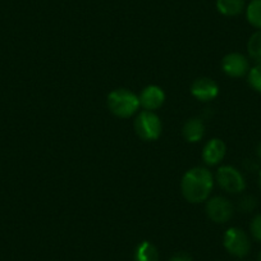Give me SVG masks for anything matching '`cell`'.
<instances>
[{"label": "cell", "instance_id": "cell-15", "mask_svg": "<svg viewBox=\"0 0 261 261\" xmlns=\"http://www.w3.org/2000/svg\"><path fill=\"white\" fill-rule=\"evenodd\" d=\"M247 51L256 64H261V30H257L255 34L251 35L247 42Z\"/></svg>", "mask_w": 261, "mask_h": 261}, {"label": "cell", "instance_id": "cell-1", "mask_svg": "<svg viewBox=\"0 0 261 261\" xmlns=\"http://www.w3.org/2000/svg\"><path fill=\"white\" fill-rule=\"evenodd\" d=\"M214 186L212 172L204 167H195L183 175L180 188L182 195L191 204H200L209 199Z\"/></svg>", "mask_w": 261, "mask_h": 261}, {"label": "cell", "instance_id": "cell-7", "mask_svg": "<svg viewBox=\"0 0 261 261\" xmlns=\"http://www.w3.org/2000/svg\"><path fill=\"white\" fill-rule=\"evenodd\" d=\"M222 69L232 79H241L247 76L250 71V62L247 57L241 53H229L222 60Z\"/></svg>", "mask_w": 261, "mask_h": 261}, {"label": "cell", "instance_id": "cell-24", "mask_svg": "<svg viewBox=\"0 0 261 261\" xmlns=\"http://www.w3.org/2000/svg\"><path fill=\"white\" fill-rule=\"evenodd\" d=\"M250 2H251V0H250Z\"/></svg>", "mask_w": 261, "mask_h": 261}, {"label": "cell", "instance_id": "cell-12", "mask_svg": "<svg viewBox=\"0 0 261 261\" xmlns=\"http://www.w3.org/2000/svg\"><path fill=\"white\" fill-rule=\"evenodd\" d=\"M217 9L222 16L237 17L246 9V0H217Z\"/></svg>", "mask_w": 261, "mask_h": 261}, {"label": "cell", "instance_id": "cell-8", "mask_svg": "<svg viewBox=\"0 0 261 261\" xmlns=\"http://www.w3.org/2000/svg\"><path fill=\"white\" fill-rule=\"evenodd\" d=\"M191 94L200 101H212L219 94V86L214 80L200 77L193 81L191 86Z\"/></svg>", "mask_w": 261, "mask_h": 261}, {"label": "cell", "instance_id": "cell-5", "mask_svg": "<svg viewBox=\"0 0 261 261\" xmlns=\"http://www.w3.org/2000/svg\"><path fill=\"white\" fill-rule=\"evenodd\" d=\"M217 182L222 190L228 193H241L246 188V180L242 173L232 165H223L217 172Z\"/></svg>", "mask_w": 261, "mask_h": 261}, {"label": "cell", "instance_id": "cell-3", "mask_svg": "<svg viewBox=\"0 0 261 261\" xmlns=\"http://www.w3.org/2000/svg\"><path fill=\"white\" fill-rule=\"evenodd\" d=\"M162 120L150 110H144L135 120V130L144 141H155L162 135Z\"/></svg>", "mask_w": 261, "mask_h": 261}, {"label": "cell", "instance_id": "cell-6", "mask_svg": "<svg viewBox=\"0 0 261 261\" xmlns=\"http://www.w3.org/2000/svg\"><path fill=\"white\" fill-rule=\"evenodd\" d=\"M206 214L210 220L217 224H223L232 219L234 206L224 196H214L206 202Z\"/></svg>", "mask_w": 261, "mask_h": 261}, {"label": "cell", "instance_id": "cell-18", "mask_svg": "<svg viewBox=\"0 0 261 261\" xmlns=\"http://www.w3.org/2000/svg\"><path fill=\"white\" fill-rule=\"evenodd\" d=\"M250 232L256 241L261 242V214L253 217L250 224Z\"/></svg>", "mask_w": 261, "mask_h": 261}, {"label": "cell", "instance_id": "cell-16", "mask_svg": "<svg viewBox=\"0 0 261 261\" xmlns=\"http://www.w3.org/2000/svg\"><path fill=\"white\" fill-rule=\"evenodd\" d=\"M247 81L251 89L261 94V64H256L255 67L250 68L247 73Z\"/></svg>", "mask_w": 261, "mask_h": 261}, {"label": "cell", "instance_id": "cell-10", "mask_svg": "<svg viewBox=\"0 0 261 261\" xmlns=\"http://www.w3.org/2000/svg\"><path fill=\"white\" fill-rule=\"evenodd\" d=\"M227 146L220 139H213L207 141V144L202 150V159L207 165H218L225 156Z\"/></svg>", "mask_w": 261, "mask_h": 261}, {"label": "cell", "instance_id": "cell-11", "mask_svg": "<svg viewBox=\"0 0 261 261\" xmlns=\"http://www.w3.org/2000/svg\"><path fill=\"white\" fill-rule=\"evenodd\" d=\"M182 135L186 141L199 142L205 135V124L200 118H191L185 123L182 128Z\"/></svg>", "mask_w": 261, "mask_h": 261}, {"label": "cell", "instance_id": "cell-20", "mask_svg": "<svg viewBox=\"0 0 261 261\" xmlns=\"http://www.w3.org/2000/svg\"><path fill=\"white\" fill-rule=\"evenodd\" d=\"M245 167L247 168L250 172H252L253 169H256V168H257V164H256V162H253V160H246Z\"/></svg>", "mask_w": 261, "mask_h": 261}, {"label": "cell", "instance_id": "cell-2", "mask_svg": "<svg viewBox=\"0 0 261 261\" xmlns=\"http://www.w3.org/2000/svg\"><path fill=\"white\" fill-rule=\"evenodd\" d=\"M108 108L119 118H129L139 110L140 100L135 92L127 89H118L108 95Z\"/></svg>", "mask_w": 261, "mask_h": 261}, {"label": "cell", "instance_id": "cell-4", "mask_svg": "<svg viewBox=\"0 0 261 261\" xmlns=\"http://www.w3.org/2000/svg\"><path fill=\"white\" fill-rule=\"evenodd\" d=\"M223 245H224L225 250H227L230 255L240 258L247 256L251 250V241L250 238H248L247 233H246L245 230L236 227L229 228V229L224 233Z\"/></svg>", "mask_w": 261, "mask_h": 261}, {"label": "cell", "instance_id": "cell-19", "mask_svg": "<svg viewBox=\"0 0 261 261\" xmlns=\"http://www.w3.org/2000/svg\"><path fill=\"white\" fill-rule=\"evenodd\" d=\"M169 261H192V257L187 252H177L169 258Z\"/></svg>", "mask_w": 261, "mask_h": 261}, {"label": "cell", "instance_id": "cell-22", "mask_svg": "<svg viewBox=\"0 0 261 261\" xmlns=\"http://www.w3.org/2000/svg\"><path fill=\"white\" fill-rule=\"evenodd\" d=\"M258 186H260V188H261V172L258 173Z\"/></svg>", "mask_w": 261, "mask_h": 261}, {"label": "cell", "instance_id": "cell-9", "mask_svg": "<svg viewBox=\"0 0 261 261\" xmlns=\"http://www.w3.org/2000/svg\"><path fill=\"white\" fill-rule=\"evenodd\" d=\"M140 100V107L144 108L145 110H150V112H154V110L159 109L165 101V94L159 86H155V85H150V86L145 87L141 91V94L139 95Z\"/></svg>", "mask_w": 261, "mask_h": 261}, {"label": "cell", "instance_id": "cell-21", "mask_svg": "<svg viewBox=\"0 0 261 261\" xmlns=\"http://www.w3.org/2000/svg\"><path fill=\"white\" fill-rule=\"evenodd\" d=\"M256 152H257V156H258V159L261 160V141H260V144L257 145V149H256Z\"/></svg>", "mask_w": 261, "mask_h": 261}, {"label": "cell", "instance_id": "cell-13", "mask_svg": "<svg viewBox=\"0 0 261 261\" xmlns=\"http://www.w3.org/2000/svg\"><path fill=\"white\" fill-rule=\"evenodd\" d=\"M135 261H159V251L151 242L145 241L137 246Z\"/></svg>", "mask_w": 261, "mask_h": 261}, {"label": "cell", "instance_id": "cell-14", "mask_svg": "<svg viewBox=\"0 0 261 261\" xmlns=\"http://www.w3.org/2000/svg\"><path fill=\"white\" fill-rule=\"evenodd\" d=\"M245 12L248 23L255 29L261 30V0H251Z\"/></svg>", "mask_w": 261, "mask_h": 261}, {"label": "cell", "instance_id": "cell-17", "mask_svg": "<svg viewBox=\"0 0 261 261\" xmlns=\"http://www.w3.org/2000/svg\"><path fill=\"white\" fill-rule=\"evenodd\" d=\"M257 207V200L251 195H245L238 201V209L243 213H251Z\"/></svg>", "mask_w": 261, "mask_h": 261}, {"label": "cell", "instance_id": "cell-23", "mask_svg": "<svg viewBox=\"0 0 261 261\" xmlns=\"http://www.w3.org/2000/svg\"><path fill=\"white\" fill-rule=\"evenodd\" d=\"M257 261H261V251H260V253H258V256H257Z\"/></svg>", "mask_w": 261, "mask_h": 261}]
</instances>
